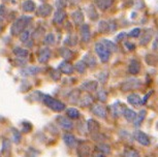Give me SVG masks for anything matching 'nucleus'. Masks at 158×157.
<instances>
[{
	"label": "nucleus",
	"mask_w": 158,
	"mask_h": 157,
	"mask_svg": "<svg viewBox=\"0 0 158 157\" xmlns=\"http://www.w3.org/2000/svg\"><path fill=\"white\" fill-rule=\"evenodd\" d=\"M14 54L17 56L18 58H27L29 55V52L26 49H22L20 47H17V48L14 49Z\"/></svg>",
	"instance_id": "obj_31"
},
{
	"label": "nucleus",
	"mask_w": 158,
	"mask_h": 157,
	"mask_svg": "<svg viewBox=\"0 0 158 157\" xmlns=\"http://www.w3.org/2000/svg\"><path fill=\"white\" fill-rule=\"evenodd\" d=\"M77 155L82 156V157L90 156L91 153H92L91 146L88 143H85V142H83V143H80L79 145H77Z\"/></svg>",
	"instance_id": "obj_6"
},
{
	"label": "nucleus",
	"mask_w": 158,
	"mask_h": 157,
	"mask_svg": "<svg viewBox=\"0 0 158 157\" xmlns=\"http://www.w3.org/2000/svg\"><path fill=\"white\" fill-rule=\"evenodd\" d=\"M145 60L149 65H151V66H155V65L158 64V56L155 55V54H148L145 57Z\"/></svg>",
	"instance_id": "obj_33"
},
{
	"label": "nucleus",
	"mask_w": 158,
	"mask_h": 157,
	"mask_svg": "<svg viewBox=\"0 0 158 157\" xmlns=\"http://www.w3.org/2000/svg\"><path fill=\"white\" fill-rule=\"evenodd\" d=\"M87 14H88L89 19L92 20V21L98 20V17H99L97 14V11H96V7H95L93 4L89 5V6L87 7Z\"/></svg>",
	"instance_id": "obj_28"
},
{
	"label": "nucleus",
	"mask_w": 158,
	"mask_h": 157,
	"mask_svg": "<svg viewBox=\"0 0 158 157\" xmlns=\"http://www.w3.org/2000/svg\"><path fill=\"white\" fill-rule=\"evenodd\" d=\"M51 58V50L49 48H43L38 53L37 60L40 63H47Z\"/></svg>",
	"instance_id": "obj_10"
},
{
	"label": "nucleus",
	"mask_w": 158,
	"mask_h": 157,
	"mask_svg": "<svg viewBox=\"0 0 158 157\" xmlns=\"http://www.w3.org/2000/svg\"><path fill=\"white\" fill-rule=\"evenodd\" d=\"M80 96H81V92H80V90H77V89H76V90L71 91V93L69 94L68 98H69V101H70V102L77 103V102H79Z\"/></svg>",
	"instance_id": "obj_34"
},
{
	"label": "nucleus",
	"mask_w": 158,
	"mask_h": 157,
	"mask_svg": "<svg viewBox=\"0 0 158 157\" xmlns=\"http://www.w3.org/2000/svg\"><path fill=\"white\" fill-rule=\"evenodd\" d=\"M66 115L68 118H70V119H77V118L80 117V112L77 111V109L70 108L66 111Z\"/></svg>",
	"instance_id": "obj_38"
},
{
	"label": "nucleus",
	"mask_w": 158,
	"mask_h": 157,
	"mask_svg": "<svg viewBox=\"0 0 158 157\" xmlns=\"http://www.w3.org/2000/svg\"><path fill=\"white\" fill-rule=\"evenodd\" d=\"M142 83L138 79H129L126 80L121 84V90L122 91H129V90H135V89L141 88Z\"/></svg>",
	"instance_id": "obj_4"
},
{
	"label": "nucleus",
	"mask_w": 158,
	"mask_h": 157,
	"mask_svg": "<svg viewBox=\"0 0 158 157\" xmlns=\"http://www.w3.org/2000/svg\"><path fill=\"white\" fill-rule=\"evenodd\" d=\"M114 3V0H94V4L98 10H108Z\"/></svg>",
	"instance_id": "obj_8"
},
{
	"label": "nucleus",
	"mask_w": 158,
	"mask_h": 157,
	"mask_svg": "<svg viewBox=\"0 0 158 157\" xmlns=\"http://www.w3.org/2000/svg\"><path fill=\"white\" fill-rule=\"evenodd\" d=\"M44 43L47 44V46H52V44L55 43V36L54 34L50 33L46 35V37H44Z\"/></svg>",
	"instance_id": "obj_42"
},
{
	"label": "nucleus",
	"mask_w": 158,
	"mask_h": 157,
	"mask_svg": "<svg viewBox=\"0 0 158 157\" xmlns=\"http://www.w3.org/2000/svg\"><path fill=\"white\" fill-rule=\"evenodd\" d=\"M40 1H46V0H40Z\"/></svg>",
	"instance_id": "obj_57"
},
{
	"label": "nucleus",
	"mask_w": 158,
	"mask_h": 157,
	"mask_svg": "<svg viewBox=\"0 0 158 157\" xmlns=\"http://www.w3.org/2000/svg\"><path fill=\"white\" fill-rule=\"evenodd\" d=\"M141 34H142L141 28H135V29H132V30H131L129 33H128V36H129V37H133V38H138Z\"/></svg>",
	"instance_id": "obj_44"
},
{
	"label": "nucleus",
	"mask_w": 158,
	"mask_h": 157,
	"mask_svg": "<svg viewBox=\"0 0 158 157\" xmlns=\"http://www.w3.org/2000/svg\"><path fill=\"white\" fill-rule=\"evenodd\" d=\"M40 72H41L40 67H37V66H28V67H25L24 69H22V72H21V75L24 76H30L37 75V73H40Z\"/></svg>",
	"instance_id": "obj_14"
},
{
	"label": "nucleus",
	"mask_w": 158,
	"mask_h": 157,
	"mask_svg": "<svg viewBox=\"0 0 158 157\" xmlns=\"http://www.w3.org/2000/svg\"><path fill=\"white\" fill-rule=\"evenodd\" d=\"M92 113L94 115H96L97 117L102 118V119H104V118L106 117V109H104L102 105H96L92 108Z\"/></svg>",
	"instance_id": "obj_20"
},
{
	"label": "nucleus",
	"mask_w": 158,
	"mask_h": 157,
	"mask_svg": "<svg viewBox=\"0 0 158 157\" xmlns=\"http://www.w3.org/2000/svg\"><path fill=\"white\" fill-rule=\"evenodd\" d=\"M43 32H44L43 28H37L36 30H35L33 33H32V39H35V38H36L37 36L40 37V34H43Z\"/></svg>",
	"instance_id": "obj_51"
},
{
	"label": "nucleus",
	"mask_w": 158,
	"mask_h": 157,
	"mask_svg": "<svg viewBox=\"0 0 158 157\" xmlns=\"http://www.w3.org/2000/svg\"><path fill=\"white\" fill-rule=\"evenodd\" d=\"M145 117H146V111H145V109H142V111L139 113L138 117H136V119L135 121V126H139V125H141L142 122L145 119Z\"/></svg>",
	"instance_id": "obj_39"
},
{
	"label": "nucleus",
	"mask_w": 158,
	"mask_h": 157,
	"mask_svg": "<svg viewBox=\"0 0 158 157\" xmlns=\"http://www.w3.org/2000/svg\"><path fill=\"white\" fill-rule=\"evenodd\" d=\"M52 11H53L52 5H50L48 3H44L40 5L38 7H36V16L40 18H47L52 14Z\"/></svg>",
	"instance_id": "obj_5"
},
{
	"label": "nucleus",
	"mask_w": 158,
	"mask_h": 157,
	"mask_svg": "<svg viewBox=\"0 0 158 157\" xmlns=\"http://www.w3.org/2000/svg\"><path fill=\"white\" fill-rule=\"evenodd\" d=\"M43 101L48 108L54 112H62L65 109V105L63 102H61L60 100H58V99L53 98V97H51L49 95H44Z\"/></svg>",
	"instance_id": "obj_2"
},
{
	"label": "nucleus",
	"mask_w": 158,
	"mask_h": 157,
	"mask_svg": "<svg viewBox=\"0 0 158 157\" xmlns=\"http://www.w3.org/2000/svg\"><path fill=\"white\" fill-rule=\"evenodd\" d=\"M123 116H124L125 119L128 121V122H132V121L136 118V113L135 111H132V109H125V111L123 113Z\"/></svg>",
	"instance_id": "obj_32"
},
{
	"label": "nucleus",
	"mask_w": 158,
	"mask_h": 157,
	"mask_svg": "<svg viewBox=\"0 0 158 157\" xmlns=\"http://www.w3.org/2000/svg\"><path fill=\"white\" fill-rule=\"evenodd\" d=\"M135 138L138 141V143H139L143 146H149L150 145V138L146 133L143 131H135Z\"/></svg>",
	"instance_id": "obj_11"
},
{
	"label": "nucleus",
	"mask_w": 158,
	"mask_h": 157,
	"mask_svg": "<svg viewBox=\"0 0 158 157\" xmlns=\"http://www.w3.org/2000/svg\"><path fill=\"white\" fill-rule=\"evenodd\" d=\"M29 39H30V31L25 29V30L20 34V40H21V43H26Z\"/></svg>",
	"instance_id": "obj_41"
},
{
	"label": "nucleus",
	"mask_w": 158,
	"mask_h": 157,
	"mask_svg": "<svg viewBox=\"0 0 158 157\" xmlns=\"http://www.w3.org/2000/svg\"><path fill=\"white\" fill-rule=\"evenodd\" d=\"M59 70H60L62 73H64V75H71L74 70V67H73V65H71L67 60H64L59 65Z\"/></svg>",
	"instance_id": "obj_12"
},
{
	"label": "nucleus",
	"mask_w": 158,
	"mask_h": 157,
	"mask_svg": "<svg viewBox=\"0 0 158 157\" xmlns=\"http://www.w3.org/2000/svg\"><path fill=\"white\" fill-rule=\"evenodd\" d=\"M95 52H96L97 56L99 57L100 61L102 62V63H106V62L110 60L111 52H110L109 50L103 46L101 41L95 44Z\"/></svg>",
	"instance_id": "obj_3"
},
{
	"label": "nucleus",
	"mask_w": 158,
	"mask_h": 157,
	"mask_svg": "<svg viewBox=\"0 0 158 157\" xmlns=\"http://www.w3.org/2000/svg\"><path fill=\"white\" fill-rule=\"evenodd\" d=\"M152 35L153 34H152L151 30L145 31L142 35L141 39H139V44H141V46H146V44H148L150 43V40L152 39Z\"/></svg>",
	"instance_id": "obj_27"
},
{
	"label": "nucleus",
	"mask_w": 158,
	"mask_h": 157,
	"mask_svg": "<svg viewBox=\"0 0 158 157\" xmlns=\"http://www.w3.org/2000/svg\"><path fill=\"white\" fill-rule=\"evenodd\" d=\"M127 36V34L125 33V32H121L120 34H118L117 35V37H116V39L117 40H120V39H123L124 37H126Z\"/></svg>",
	"instance_id": "obj_54"
},
{
	"label": "nucleus",
	"mask_w": 158,
	"mask_h": 157,
	"mask_svg": "<svg viewBox=\"0 0 158 157\" xmlns=\"http://www.w3.org/2000/svg\"><path fill=\"white\" fill-rule=\"evenodd\" d=\"M124 156H130V157H135L139 156V152L132 149H125L124 150Z\"/></svg>",
	"instance_id": "obj_46"
},
{
	"label": "nucleus",
	"mask_w": 158,
	"mask_h": 157,
	"mask_svg": "<svg viewBox=\"0 0 158 157\" xmlns=\"http://www.w3.org/2000/svg\"><path fill=\"white\" fill-rule=\"evenodd\" d=\"M23 126H24V132H28L29 130L31 129V125L30 124H27V122H24L23 123Z\"/></svg>",
	"instance_id": "obj_53"
},
{
	"label": "nucleus",
	"mask_w": 158,
	"mask_h": 157,
	"mask_svg": "<svg viewBox=\"0 0 158 157\" xmlns=\"http://www.w3.org/2000/svg\"><path fill=\"white\" fill-rule=\"evenodd\" d=\"M77 43H79V38H77V35H68V36L64 39V44L65 46H68V47H74L77 46Z\"/></svg>",
	"instance_id": "obj_29"
},
{
	"label": "nucleus",
	"mask_w": 158,
	"mask_h": 157,
	"mask_svg": "<svg viewBox=\"0 0 158 157\" xmlns=\"http://www.w3.org/2000/svg\"><path fill=\"white\" fill-rule=\"evenodd\" d=\"M63 141H64L65 145L69 148H74L77 146V138L73 134H71V133H65L63 135Z\"/></svg>",
	"instance_id": "obj_16"
},
{
	"label": "nucleus",
	"mask_w": 158,
	"mask_h": 157,
	"mask_svg": "<svg viewBox=\"0 0 158 157\" xmlns=\"http://www.w3.org/2000/svg\"><path fill=\"white\" fill-rule=\"evenodd\" d=\"M92 138H93L95 142H103L104 135L100 134L99 131H98V132H94V133H92Z\"/></svg>",
	"instance_id": "obj_49"
},
{
	"label": "nucleus",
	"mask_w": 158,
	"mask_h": 157,
	"mask_svg": "<svg viewBox=\"0 0 158 157\" xmlns=\"http://www.w3.org/2000/svg\"><path fill=\"white\" fill-rule=\"evenodd\" d=\"M13 138H14V142L16 144H19L21 141V133L20 131H18L16 128H13Z\"/></svg>",
	"instance_id": "obj_47"
},
{
	"label": "nucleus",
	"mask_w": 158,
	"mask_h": 157,
	"mask_svg": "<svg viewBox=\"0 0 158 157\" xmlns=\"http://www.w3.org/2000/svg\"><path fill=\"white\" fill-rule=\"evenodd\" d=\"M68 0H56V7L57 10H64V7H66Z\"/></svg>",
	"instance_id": "obj_45"
},
{
	"label": "nucleus",
	"mask_w": 158,
	"mask_h": 157,
	"mask_svg": "<svg viewBox=\"0 0 158 157\" xmlns=\"http://www.w3.org/2000/svg\"><path fill=\"white\" fill-rule=\"evenodd\" d=\"M81 36L82 40L84 43H88L90 40L91 37V32H90V27L87 24H82L81 25Z\"/></svg>",
	"instance_id": "obj_17"
},
{
	"label": "nucleus",
	"mask_w": 158,
	"mask_h": 157,
	"mask_svg": "<svg viewBox=\"0 0 158 157\" xmlns=\"http://www.w3.org/2000/svg\"><path fill=\"white\" fill-rule=\"evenodd\" d=\"M97 87H98V83L96 81H86L81 85V89L86 91V92H93V91H96Z\"/></svg>",
	"instance_id": "obj_13"
},
{
	"label": "nucleus",
	"mask_w": 158,
	"mask_h": 157,
	"mask_svg": "<svg viewBox=\"0 0 158 157\" xmlns=\"http://www.w3.org/2000/svg\"><path fill=\"white\" fill-rule=\"evenodd\" d=\"M141 70V64L138 60H131L128 65V72L130 75H138Z\"/></svg>",
	"instance_id": "obj_18"
},
{
	"label": "nucleus",
	"mask_w": 158,
	"mask_h": 157,
	"mask_svg": "<svg viewBox=\"0 0 158 157\" xmlns=\"http://www.w3.org/2000/svg\"><path fill=\"white\" fill-rule=\"evenodd\" d=\"M10 140H7V138H4L3 142H2V153L3 154H8L10 151Z\"/></svg>",
	"instance_id": "obj_40"
},
{
	"label": "nucleus",
	"mask_w": 158,
	"mask_h": 157,
	"mask_svg": "<svg viewBox=\"0 0 158 157\" xmlns=\"http://www.w3.org/2000/svg\"><path fill=\"white\" fill-rule=\"evenodd\" d=\"M60 72H61L59 69H52L50 72V75L54 81H59V80L61 79V73Z\"/></svg>",
	"instance_id": "obj_43"
},
{
	"label": "nucleus",
	"mask_w": 158,
	"mask_h": 157,
	"mask_svg": "<svg viewBox=\"0 0 158 157\" xmlns=\"http://www.w3.org/2000/svg\"><path fill=\"white\" fill-rule=\"evenodd\" d=\"M57 122L62 128L65 130H70L73 127V124L71 122L70 118L68 117H63V116H59L57 118Z\"/></svg>",
	"instance_id": "obj_9"
},
{
	"label": "nucleus",
	"mask_w": 158,
	"mask_h": 157,
	"mask_svg": "<svg viewBox=\"0 0 158 157\" xmlns=\"http://www.w3.org/2000/svg\"><path fill=\"white\" fill-rule=\"evenodd\" d=\"M30 22H31V18L27 17V16H23V17L19 18V19H17L13 23V25H11V28H10L11 35H14V36L20 35L26 28L28 27V25L30 24Z\"/></svg>",
	"instance_id": "obj_1"
},
{
	"label": "nucleus",
	"mask_w": 158,
	"mask_h": 157,
	"mask_svg": "<svg viewBox=\"0 0 158 157\" xmlns=\"http://www.w3.org/2000/svg\"><path fill=\"white\" fill-rule=\"evenodd\" d=\"M71 19H73V23L77 26H81L82 24H84V14L80 10L73 11V13L71 14Z\"/></svg>",
	"instance_id": "obj_15"
},
{
	"label": "nucleus",
	"mask_w": 158,
	"mask_h": 157,
	"mask_svg": "<svg viewBox=\"0 0 158 157\" xmlns=\"http://www.w3.org/2000/svg\"><path fill=\"white\" fill-rule=\"evenodd\" d=\"M66 18V13L64 10H57L54 14V22L56 24H62Z\"/></svg>",
	"instance_id": "obj_22"
},
{
	"label": "nucleus",
	"mask_w": 158,
	"mask_h": 157,
	"mask_svg": "<svg viewBox=\"0 0 158 157\" xmlns=\"http://www.w3.org/2000/svg\"><path fill=\"white\" fill-rule=\"evenodd\" d=\"M152 93H153V92H152V91H150L149 93L146 94V95L144 96V98L142 99V100H143V103H146V101H147V100L149 99V97H150V96L152 95Z\"/></svg>",
	"instance_id": "obj_55"
},
{
	"label": "nucleus",
	"mask_w": 158,
	"mask_h": 157,
	"mask_svg": "<svg viewBox=\"0 0 158 157\" xmlns=\"http://www.w3.org/2000/svg\"><path fill=\"white\" fill-rule=\"evenodd\" d=\"M22 10L25 13H32V11L36 10V5H35L34 1H32V0H26L22 4Z\"/></svg>",
	"instance_id": "obj_21"
},
{
	"label": "nucleus",
	"mask_w": 158,
	"mask_h": 157,
	"mask_svg": "<svg viewBox=\"0 0 158 157\" xmlns=\"http://www.w3.org/2000/svg\"><path fill=\"white\" fill-rule=\"evenodd\" d=\"M125 47L127 48L128 51H132V50L135 49V46L133 43H125Z\"/></svg>",
	"instance_id": "obj_52"
},
{
	"label": "nucleus",
	"mask_w": 158,
	"mask_h": 157,
	"mask_svg": "<svg viewBox=\"0 0 158 157\" xmlns=\"http://www.w3.org/2000/svg\"><path fill=\"white\" fill-rule=\"evenodd\" d=\"M96 150L100 153L101 156L108 155V154L111 153V147H110L108 144H104L103 142L97 145V146H96Z\"/></svg>",
	"instance_id": "obj_26"
},
{
	"label": "nucleus",
	"mask_w": 158,
	"mask_h": 157,
	"mask_svg": "<svg viewBox=\"0 0 158 157\" xmlns=\"http://www.w3.org/2000/svg\"><path fill=\"white\" fill-rule=\"evenodd\" d=\"M98 31L100 33H106L110 31V24L106 21H100L98 24Z\"/></svg>",
	"instance_id": "obj_37"
},
{
	"label": "nucleus",
	"mask_w": 158,
	"mask_h": 157,
	"mask_svg": "<svg viewBox=\"0 0 158 157\" xmlns=\"http://www.w3.org/2000/svg\"><path fill=\"white\" fill-rule=\"evenodd\" d=\"M5 17H6V10H5V6L4 5H1L0 6V22H2Z\"/></svg>",
	"instance_id": "obj_50"
},
{
	"label": "nucleus",
	"mask_w": 158,
	"mask_h": 157,
	"mask_svg": "<svg viewBox=\"0 0 158 157\" xmlns=\"http://www.w3.org/2000/svg\"><path fill=\"white\" fill-rule=\"evenodd\" d=\"M125 105H123V103H121V102H115L114 105H111V111H112V115H113V117H115V118H119L121 116V115H123L124 113V111H125Z\"/></svg>",
	"instance_id": "obj_7"
},
{
	"label": "nucleus",
	"mask_w": 158,
	"mask_h": 157,
	"mask_svg": "<svg viewBox=\"0 0 158 157\" xmlns=\"http://www.w3.org/2000/svg\"><path fill=\"white\" fill-rule=\"evenodd\" d=\"M127 101L133 106H139L141 105H143L142 98L139 97V94H135V93L130 94V95L127 97Z\"/></svg>",
	"instance_id": "obj_19"
},
{
	"label": "nucleus",
	"mask_w": 158,
	"mask_h": 157,
	"mask_svg": "<svg viewBox=\"0 0 158 157\" xmlns=\"http://www.w3.org/2000/svg\"><path fill=\"white\" fill-rule=\"evenodd\" d=\"M83 60L85 61V63L87 64V66L90 67V68H93V67L96 66V58H95L91 53L86 54L84 56V59H83Z\"/></svg>",
	"instance_id": "obj_25"
},
{
	"label": "nucleus",
	"mask_w": 158,
	"mask_h": 157,
	"mask_svg": "<svg viewBox=\"0 0 158 157\" xmlns=\"http://www.w3.org/2000/svg\"><path fill=\"white\" fill-rule=\"evenodd\" d=\"M87 128L89 130V132L94 133V132H98L100 129V126L98 124L97 121H95L94 119H89L87 121Z\"/></svg>",
	"instance_id": "obj_23"
},
{
	"label": "nucleus",
	"mask_w": 158,
	"mask_h": 157,
	"mask_svg": "<svg viewBox=\"0 0 158 157\" xmlns=\"http://www.w3.org/2000/svg\"><path fill=\"white\" fill-rule=\"evenodd\" d=\"M59 53H60L61 57H63L65 60H69V59L73 58V53L67 48H61L59 50Z\"/></svg>",
	"instance_id": "obj_35"
},
{
	"label": "nucleus",
	"mask_w": 158,
	"mask_h": 157,
	"mask_svg": "<svg viewBox=\"0 0 158 157\" xmlns=\"http://www.w3.org/2000/svg\"><path fill=\"white\" fill-rule=\"evenodd\" d=\"M87 64L85 63V61L84 60H82V61H77L76 65H74V69L77 70V72H80V73H84L86 72V69H87Z\"/></svg>",
	"instance_id": "obj_36"
},
{
	"label": "nucleus",
	"mask_w": 158,
	"mask_h": 157,
	"mask_svg": "<svg viewBox=\"0 0 158 157\" xmlns=\"http://www.w3.org/2000/svg\"><path fill=\"white\" fill-rule=\"evenodd\" d=\"M69 1H70V3H71V4L76 5V4L79 3V1H80V0H69Z\"/></svg>",
	"instance_id": "obj_56"
},
{
	"label": "nucleus",
	"mask_w": 158,
	"mask_h": 157,
	"mask_svg": "<svg viewBox=\"0 0 158 157\" xmlns=\"http://www.w3.org/2000/svg\"><path fill=\"white\" fill-rule=\"evenodd\" d=\"M97 95H98V98H99V100H100V101H102V102L106 101V98H108V93H106L104 90H99V91H98V93H97Z\"/></svg>",
	"instance_id": "obj_48"
},
{
	"label": "nucleus",
	"mask_w": 158,
	"mask_h": 157,
	"mask_svg": "<svg viewBox=\"0 0 158 157\" xmlns=\"http://www.w3.org/2000/svg\"><path fill=\"white\" fill-rule=\"evenodd\" d=\"M101 43H102L103 46L106 47V48L108 49L111 53L112 52H117L118 51L117 44H116L115 43H113V41L109 40V39H102V40H101Z\"/></svg>",
	"instance_id": "obj_30"
},
{
	"label": "nucleus",
	"mask_w": 158,
	"mask_h": 157,
	"mask_svg": "<svg viewBox=\"0 0 158 157\" xmlns=\"http://www.w3.org/2000/svg\"><path fill=\"white\" fill-rule=\"evenodd\" d=\"M92 102H93V97H92L90 94L86 93L82 97L80 96V99H79L80 105H82V106H88V105H92Z\"/></svg>",
	"instance_id": "obj_24"
}]
</instances>
